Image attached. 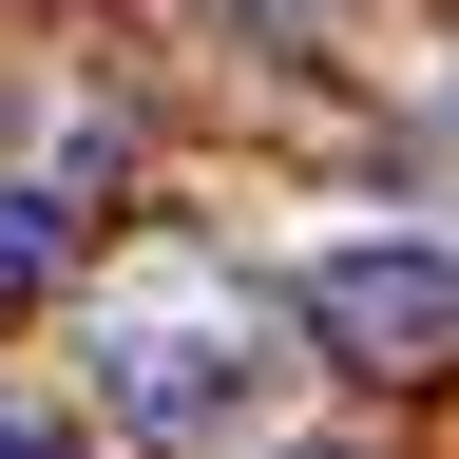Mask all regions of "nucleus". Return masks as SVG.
I'll return each mask as SVG.
<instances>
[{
    "label": "nucleus",
    "instance_id": "nucleus-1",
    "mask_svg": "<svg viewBox=\"0 0 459 459\" xmlns=\"http://www.w3.org/2000/svg\"><path fill=\"white\" fill-rule=\"evenodd\" d=\"M96 402H115L134 440H192V459H211V440H249V421H268V364H249V325H230L211 287H153V307H115Z\"/></svg>",
    "mask_w": 459,
    "mask_h": 459
},
{
    "label": "nucleus",
    "instance_id": "nucleus-2",
    "mask_svg": "<svg viewBox=\"0 0 459 459\" xmlns=\"http://www.w3.org/2000/svg\"><path fill=\"white\" fill-rule=\"evenodd\" d=\"M307 344L364 364V383L459 364V249H325V268H307Z\"/></svg>",
    "mask_w": 459,
    "mask_h": 459
},
{
    "label": "nucleus",
    "instance_id": "nucleus-3",
    "mask_svg": "<svg viewBox=\"0 0 459 459\" xmlns=\"http://www.w3.org/2000/svg\"><path fill=\"white\" fill-rule=\"evenodd\" d=\"M57 249H77V211H57V192H0V287H39Z\"/></svg>",
    "mask_w": 459,
    "mask_h": 459
}]
</instances>
